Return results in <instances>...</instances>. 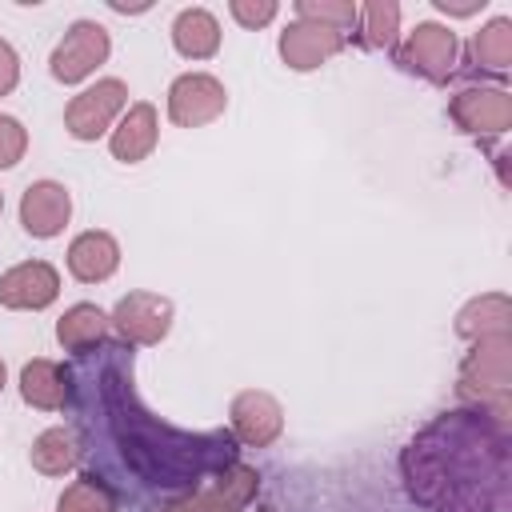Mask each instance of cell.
<instances>
[{
    "label": "cell",
    "instance_id": "obj_25",
    "mask_svg": "<svg viewBox=\"0 0 512 512\" xmlns=\"http://www.w3.org/2000/svg\"><path fill=\"white\" fill-rule=\"evenodd\" d=\"M292 12H296V20H312V24L340 32L344 40H356V20H360L356 0H296Z\"/></svg>",
    "mask_w": 512,
    "mask_h": 512
},
{
    "label": "cell",
    "instance_id": "obj_14",
    "mask_svg": "<svg viewBox=\"0 0 512 512\" xmlns=\"http://www.w3.org/2000/svg\"><path fill=\"white\" fill-rule=\"evenodd\" d=\"M156 140H160V112H156V104L136 100L124 108V116L108 132V152L120 164H140L156 152Z\"/></svg>",
    "mask_w": 512,
    "mask_h": 512
},
{
    "label": "cell",
    "instance_id": "obj_29",
    "mask_svg": "<svg viewBox=\"0 0 512 512\" xmlns=\"http://www.w3.org/2000/svg\"><path fill=\"white\" fill-rule=\"evenodd\" d=\"M432 8L444 16H476L488 8V0H432Z\"/></svg>",
    "mask_w": 512,
    "mask_h": 512
},
{
    "label": "cell",
    "instance_id": "obj_13",
    "mask_svg": "<svg viewBox=\"0 0 512 512\" xmlns=\"http://www.w3.org/2000/svg\"><path fill=\"white\" fill-rule=\"evenodd\" d=\"M72 220V192L60 180H32L20 196V228L32 240H52Z\"/></svg>",
    "mask_w": 512,
    "mask_h": 512
},
{
    "label": "cell",
    "instance_id": "obj_4",
    "mask_svg": "<svg viewBox=\"0 0 512 512\" xmlns=\"http://www.w3.org/2000/svg\"><path fill=\"white\" fill-rule=\"evenodd\" d=\"M396 64L428 84H444L456 76L460 64V40L448 24L440 20H420L412 32H404V40L392 48Z\"/></svg>",
    "mask_w": 512,
    "mask_h": 512
},
{
    "label": "cell",
    "instance_id": "obj_33",
    "mask_svg": "<svg viewBox=\"0 0 512 512\" xmlns=\"http://www.w3.org/2000/svg\"><path fill=\"white\" fill-rule=\"evenodd\" d=\"M0 212H4V192H0Z\"/></svg>",
    "mask_w": 512,
    "mask_h": 512
},
{
    "label": "cell",
    "instance_id": "obj_1",
    "mask_svg": "<svg viewBox=\"0 0 512 512\" xmlns=\"http://www.w3.org/2000/svg\"><path fill=\"white\" fill-rule=\"evenodd\" d=\"M76 372V368H72ZM76 376L88 380V392L100 404L104 436L116 448L120 464L148 488L168 492V496H188L196 492L212 472L228 468L240 460V444L228 428H176L160 420L136 392L132 380V348L120 344H100L96 364L80 368Z\"/></svg>",
    "mask_w": 512,
    "mask_h": 512
},
{
    "label": "cell",
    "instance_id": "obj_16",
    "mask_svg": "<svg viewBox=\"0 0 512 512\" xmlns=\"http://www.w3.org/2000/svg\"><path fill=\"white\" fill-rule=\"evenodd\" d=\"M68 276L80 284H104L120 268V240L104 228H88L68 244Z\"/></svg>",
    "mask_w": 512,
    "mask_h": 512
},
{
    "label": "cell",
    "instance_id": "obj_15",
    "mask_svg": "<svg viewBox=\"0 0 512 512\" xmlns=\"http://www.w3.org/2000/svg\"><path fill=\"white\" fill-rule=\"evenodd\" d=\"M208 512H248L260 496V472L244 460H232L228 468L212 472L196 492H192Z\"/></svg>",
    "mask_w": 512,
    "mask_h": 512
},
{
    "label": "cell",
    "instance_id": "obj_3",
    "mask_svg": "<svg viewBox=\"0 0 512 512\" xmlns=\"http://www.w3.org/2000/svg\"><path fill=\"white\" fill-rule=\"evenodd\" d=\"M456 396L496 420H512V336L472 340L456 368Z\"/></svg>",
    "mask_w": 512,
    "mask_h": 512
},
{
    "label": "cell",
    "instance_id": "obj_17",
    "mask_svg": "<svg viewBox=\"0 0 512 512\" xmlns=\"http://www.w3.org/2000/svg\"><path fill=\"white\" fill-rule=\"evenodd\" d=\"M20 400L36 412H60L72 404V368L36 356L20 368Z\"/></svg>",
    "mask_w": 512,
    "mask_h": 512
},
{
    "label": "cell",
    "instance_id": "obj_9",
    "mask_svg": "<svg viewBox=\"0 0 512 512\" xmlns=\"http://www.w3.org/2000/svg\"><path fill=\"white\" fill-rule=\"evenodd\" d=\"M228 432L240 448H272L284 432V408L264 388H244L228 404Z\"/></svg>",
    "mask_w": 512,
    "mask_h": 512
},
{
    "label": "cell",
    "instance_id": "obj_20",
    "mask_svg": "<svg viewBox=\"0 0 512 512\" xmlns=\"http://www.w3.org/2000/svg\"><path fill=\"white\" fill-rule=\"evenodd\" d=\"M456 336L460 340H484V336H512V300L508 292H484L472 296L456 312Z\"/></svg>",
    "mask_w": 512,
    "mask_h": 512
},
{
    "label": "cell",
    "instance_id": "obj_27",
    "mask_svg": "<svg viewBox=\"0 0 512 512\" xmlns=\"http://www.w3.org/2000/svg\"><path fill=\"white\" fill-rule=\"evenodd\" d=\"M228 12H232V20H236L240 28L256 32V28H264V24H272V20L280 16V4H276V0H232Z\"/></svg>",
    "mask_w": 512,
    "mask_h": 512
},
{
    "label": "cell",
    "instance_id": "obj_19",
    "mask_svg": "<svg viewBox=\"0 0 512 512\" xmlns=\"http://www.w3.org/2000/svg\"><path fill=\"white\" fill-rule=\"evenodd\" d=\"M168 36H172V48H176L184 60H212V56L220 52V40H224L220 20H216L208 8H200V4L180 8Z\"/></svg>",
    "mask_w": 512,
    "mask_h": 512
},
{
    "label": "cell",
    "instance_id": "obj_8",
    "mask_svg": "<svg viewBox=\"0 0 512 512\" xmlns=\"http://www.w3.org/2000/svg\"><path fill=\"white\" fill-rule=\"evenodd\" d=\"M228 108V88L212 72H180L168 84V120L176 128H204Z\"/></svg>",
    "mask_w": 512,
    "mask_h": 512
},
{
    "label": "cell",
    "instance_id": "obj_5",
    "mask_svg": "<svg viewBox=\"0 0 512 512\" xmlns=\"http://www.w3.org/2000/svg\"><path fill=\"white\" fill-rule=\"evenodd\" d=\"M128 108V84L120 76H104L96 84H88L84 92H76L64 108V132L80 144H92L100 136H108L116 128V120Z\"/></svg>",
    "mask_w": 512,
    "mask_h": 512
},
{
    "label": "cell",
    "instance_id": "obj_18",
    "mask_svg": "<svg viewBox=\"0 0 512 512\" xmlns=\"http://www.w3.org/2000/svg\"><path fill=\"white\" fill-rule=\"evenodd\" d=\"M108 336H112L108 312L96 308V304H88V300L68 304V308L60 312V320H56V340H60V348H64V352H76V356L96 352L100 344H108Z\"/></svg>",
    "mask_w": 512,
    "mask_h": 512
},
{
    "label": "cell",
    "instance_id": "obj_10",
    "mask_svg": "<svg viewBox=\"0 0 512 512\" xmlns=\"http://www.w3.org/2000/svg\"><path fill=\"white\" fill-rule=\"evenodd\" d=\"M448 116L460 132L476 136V140H492L504 136L512 128V96L504 88H460L448 100Z\"/></svg>",
    "mask_w": 512,
    "mask_h": 512
},
{
    "label": "cell",
    "instance_id": "obj_21",
    "mask_svg": "<svg viewBox=\"0 0 512 512\" xmlns=\"http://www.w3.org/2000/svg\"><path fill=\"white\" fill-rule=\"evenodd\" d=\"M80 456H84V444H80L76 428H60V424L44 428L28 448V460L40 476H64L80 464Z\"/></svg>",
    "mask_w": 512,
    "mask_h": 512
},
{
    "label": "cell",
    "instance_id": "obj_22",
    "mask_svg": "<svg viewBox=\"0 0 512 512\" xmlns=\"http://www.w3.org/2000/svg\"><path fill=\"white\" fill-rule=\"evenodd\" d=\"M468 60L476 68H488L492 76H508L512 68V16H492L468 44Z\"/></svg>",
    "mask_w": 512,
    "mask_h": 512
},
{
    "label": "cell",
    "instance_id": "obj_24",
    "mask_svg": "<svg viewBox=\"0 0 512 512\" xmlns=\"http://www.w3.org/2000/svg\"><path fill=\"white\" fill-rule=\"evenodd\" d=\"M356 40L364 48H396L400 44V4L396 0H368V4H360Z\"/></svg>",
    "mask_w": 512,
    "mask_h": 512
},
{
    "label": "cell",
    "instance_id": "obj_32",
    "mask_svg": "<svg viewBox=\"0 0 512 512\" xmlns=\"http://www.w3.org/2000/svg\"><path fill=\"white\" fill-rule=\"evenodd\" d=\"M4 384H8V368H4V360H0V392H4Z\"/></svg>",
    "mask_w": 512,
    "mask_h": 512
},
{
    "label": "cell",
    "instance_id": "obj_23",
    "mask_svg": "<svg viewBox=\"0 0 512 512\" xmlns=\"http://www.w3.org/2000/svg\"><path fill=\"white\" fill-rule=\"evenodd\" d=\"M56 512H120V496L116 488L96 476V472H80L56 500Z\"/></svg>",
    "mask_w": 512,
    "mask_h": 512
},
{
    "label": "cell",
    "instance_id": "obj_28",
    "mask_svg": "<svg viewBox=\"0 0 512 512\" xmlns=\"http://www.w3.org/2000/svg\"><path fill=\"white\" fill-rule=\"evenodd\" d=\"M16 84H20V52L0 36V96L16 92Z\"/></svg>",
    "mask_w": 512,
    "mask_h": 512
},
{
    "label": "cell",
    "instance_id": "obj_31",
    "mask_svg": "<svg viewBox=\"0 0 512 512\" xmlns=\"http://www.w3.org/2000/svg\"><path fill=\"white\" fill-rule=\"evenodd\" d=\"M248 512H280L276 504H256V508H248Z\"/></svg>",
    "mask_w": 512,
    "mask_h": 512
},
{
    "label": "cell",
    "instance_id": "obj_7",
    "mask_svg": "<svg viewBox=\"0 0 512 512\" xmlns=\"http://www.w3.org/2000/svg\"><path fill=\"white\" fill-rule=\"evenodd\" d=\"M112 332L128 344V348H152L172 332V300L160 292H128L116 300V308L108 312Z\"/></svg>",
    "mask_w": 512,
    "mask_h": 512
},
{
    "label": "cell",
    "instance_id": "obj_30",
    "mask_svg": "<svg viewBox=\"0 0 512 512\" xmlns=\"http://www.w3.org/2000/svg\"><path fill=\"white\" fill-rule=\"evenodd\" d=\"M156 512H208V508L188 492V496H172V500H164Z\"/></svg>",
    "mask_w": 512,
    "mask_h": 512
},
{
    "label": "cell",
    "instance_id": "obj_26",
    "mask_svg": "<svg viewBox=\"0 0 512 512\" xmlns=\"http://www.w3.org/2000/svg\"><path fill=\"white\" fill-rule=\"evenodd\" d=\"M24 152H28V128L16 116L0 112V172L16 168L24 160Z\"/></svg>",
    "mask_w": 512,
    "mask_h": 512
},
{
    "label": "cell",
    "instance_id": "obj_2",
    "mask_svg": "<svg viewBox=\"0 0 512 512\" xmlns=\"http://www.w3.org/2000/svg\"><path fill=\"white\" fill-rule=\"evenodd\" d=\"M400 480L424 512H504L512 504V432L480 408H444L400 448Z\"/></svg>",
    "mask_w": 512,
    "mask_h": 512
},
{
    "label": "cell",
    "instance_id": "obj_12",
    "mask_svg": "<svg viewBox=\"0 0 512 512\" xmlns=\"http://www.w3.org/2000/svg\"><path fill=\"white\" fill-rule=\"evenodd\" d=\"M344 36L324 28V24H312V20H288L280 40H276V52L280 60L292 68V72H316L320 64H328L332 56L344 52Z\"/></svg>",
    "mask_w": 512,
    "mask_h": 512
},
{
    "label": "cell",
    "instance_id": "obj_6",
    "mask_svg": "<svg viewBox=\"0 0 512 512\" xmlns=\"http://www.w3.org/2000/svg\"><path fill=\"white\" fill-rule=\"evenodd\" d=\"M112 56V36L96 20H72L48 56V72L60 84H84Z\"/></svg>",
    "mask_w": 512,
    "mask_h": 512
},
{
    "label": "cell",
    "instance_id": "obj_11",
    "mask_svg": "<svg viewBox=\"0 0 512 512\" xmlns=\"http://www.w3.org/2000/svg\"><path fill=\"white\" fill-rule=\"evenodd\" d=\"M60 296V272L48 260H20L0 272V308L8 312H44Z\"/></svg>",
    "mask_w": 512,
    "mask_h": 512
}]
</instances>
